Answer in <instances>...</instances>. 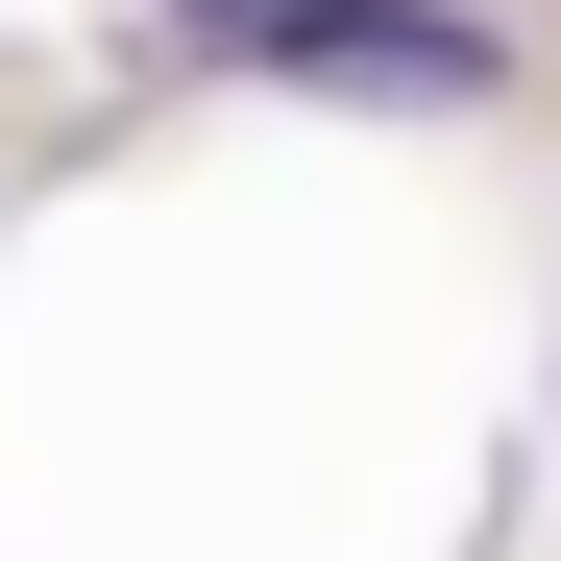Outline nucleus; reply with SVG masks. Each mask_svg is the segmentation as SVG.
I'll list each match as a JSON object with an SVG mask.
<instances>
[{"label":"nucleus","instance_id":"f257e3e1","mask_svg":"<svg viewBox=\"0 0 561 561\" xmlns=\"http://www.w3.org/2000/svg\"><path fill=\"white\" fill-rule=\"evenodd\" d=\"M220 73H268V99H342V123H489L513 99V25L489 0H171Z\"/></svg>","mask_w":561,"mask_h":561}]
</instances>
